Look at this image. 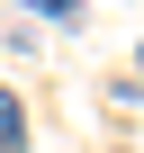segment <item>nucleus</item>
<instances>
[{
  "label": "nucleus",
  "mask_w": 144,
  "mask_h": 153,
  "mask_svg": "<svg viewBox=\"0 0 144 153\" xmlns=\"http://www.w3.org/2000/svg\"><path fill=\"white\" fill-rule=\"evenodd\" d=\"M0 153H27V108H18V90H0Z\"/></svg>",
  "instance_id": "f257e3e1"
}]
</instances>
